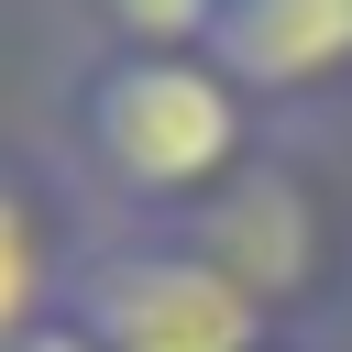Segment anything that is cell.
<instances>
[{"label":"cell","instance_id":"cell-1","mask_svg":"<svg viewBox=\"0 0 352 352\" xmlns=\"http://www.w3.org/2000/svg\"><path fill=\"white\" fill-rule=\"evenodd\" d=\"M253 165V99L209 55L88 44L66 88V176L99 198V231H176Z\"/></svg>","mask_w":352,"mask_h":352},{"label":"cell","instance_id":"cell-2","mask_svg":"<svg viewBox=\"0 0 352 352\" xmlns=\"http://www.w3.org/2000/svg\"><path fill=\"white\" fill-rule=\"evenodd\" d=\"M66 319L99 352H264V341H286L220 286V264L187 231H99Z\"/></svg>","mask_w":352,"mask_h":352},{"label":"cell","instance_id":"cell-3","mask_svg":"<svg viewBox=\"0 0 352 352\" xmlns=\"http://www.w3.org/2000/svg\"><path fill=\"white\" fill-rule=\"evenodd\" d=\"M209 264H220V286L264 319V330H286L297 341V319L341 286V220H330V198H319V176H297V165H275V154H253L198 220H176Z\"/></svg>","mask_w":352,"mask_h":352},{"label":"cell","instance_id":"cell-4","mask_svg":"<svg viewBox=\"0 0 352 352\" xmlns=\"http://www.w3.org/2000/svg\"><path fill=\"white\" fill-rule=\"evenodd\" d=\"M88 242H99V220H88L77 176L33 165V154H0V352H22L33 330L66 319Z\"/></svg>","mask_w":352,"mask_h":352},{"label":"cell","instance_id":"cell-5","mask_svg":"<svg viewBox=\"0 0 352 352\" xmlns=\"http://www.w3.org/2000/svg\"><path fill=\"white\" fill-rule=\"evenodd\" d=\"M209 66H220L253 110L341 99V88H352V0H220Z\"/></svg>","mask_w":352,"mask_h":352},{"label":"cell","instance_id":"cell-6","mask_svg":"<svg viewBox=\"0 0 352 352\" xmlns=\"http://www.w3.org/2000/svg\"><path fill=\"white\" fill-rule=\"evenodd\" d=\"M99 44H132V55H209L220 33V0H77Z\"/></svg>","mask_w":352,"mask_h":352},{"label":"cell","instance_id":"cell-7","mask_svg":"<svg viewBox=\"0 0 352 352\" xmlns=\"http://www.w3.org/2000/svg\"><path fill=\"white\" fill-rule=\"evenodd\" d=\"M22 352H99V341H88V330H77V319H55V330H33V341H22Z\"/></svg>","mask_w":352,"mask_h":352},{"label":"cell","instance_id":"cell-8","mask_svg":"<svg viewBox=\"0 0 352 352\" xmlns=\"http://www.w3.org/2000/svg\"><path fill=\"white\" fill-rule=\"evenodd\" d=\"M275 352H297V341H275Z\"/></svg>","mask_w":352,"mask_h":352}]
</instances>
